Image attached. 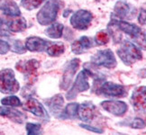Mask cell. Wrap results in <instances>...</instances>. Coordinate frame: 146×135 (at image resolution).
Wrapping results in <instances>:
<instances>
[{"label":"cell","instance_id":"20","mask_svg":"<svg viewBox=\"0 0 146 135\" xmlns=\"http://www.w3.org/2000/svg\"><path fill=\"white\" fill-rule=\"evenodd\" d=\"M7 28L12 32H20L27 28V22L24 17H19L7 22Z\"/></svg>","mask_w":146,"mask_h":135},{"label":"cell","instance_id":"24","mask_svg":"<svg viewBox=\"0 0 146 135\" xmlns=\"http://www.w3.org/2000/svg\"><path fill=\"white\" fill-rule=\"evenodd\" d=\"M65 50L64 44L62 42H50L48 48L46 49L45 52L48 53L49 56L52 57H58L61 55Z\"/></svg>","mask_w":146,"mask_h":135},{"label":"cell","instance_id":"31","mask_svg":"<svg viewBox=\"0 0 146 135\" xmlns=\"http://www.w3.org/2000/svg\"><path fill=\"white\" fill-rule=\"evenodd\" d=\"M10 50V45L7 42L0 40V54L5 55L7 54Z\"/></svg>","mask_w":146,"mask_h":135},{"label":"cell","instance_id":"5","mask_svg":"<svg viewBox=\"0 0 146 135\" xmlns=\"http://www.w3.org/2000/svg\"><path fill=\"white\" fill-rule=\"evenodd\" d=\"M89 77H90V72H89L88 69H84L82 71L78 73L72 87L66 94V98L68 100H72L80 93L85 92L87 90H88L89 87H90L88 83Z\"/></svg>","mask_w":146,"mask_h":135},{"label":"cell","instance_id":"33","mask_svg":"<svg viewBox=\"0 0 146 135\" xmlns=\"http://www.w3.org/2000/svg\"><path fill=\"white\" fill-rule=\"evenodd\" d=\"M145 18H146V13H145V10L143 9V10H141V12H140V14L138 15V22H139V24H142V25H144L145 22H146Z\"/></svg>","mask_w":146,"mask_h":135},{"label":"cell","instance_id":"18","mask_svg":"<svg viewBox=\"0 0 146 135\" xmlns=\"http://www.w3.org/2000/svg\"><path fill=\"white\" fill-rule=\"evenodd\" d=\"M0 115L7 117L17 123H23L26 120V115L24 113L11 107H0Z\"/></svg>","mask_w":146,"mask_h":135},{"label":"cell","instance_id":"26","mask_svg":"<svg viewBox=\"0 0 146 135\" xmlns=\"http://www.w3.org/2000/svg\"><path fill=\"white\" fill-rule=\"evenodd\" d=\"M1 104L3 105H5V106H12V107L22 105L21 100L17 97H15V95H11V97H4L1 100Z\"/></svg>","mask_w":146,"mask_h":135},{"label":"cell","instance_id":"11","mask_svg":"<svg viewBox=\"0 0 146 135\" xmlns=\"http://www.w3.org/2000/svg\"><path fill=\"white\" fill-rule=\"evenodd\" d=\"M23 107L25 111L32 113L33 114H35L38 117L44 118V119H50L48 115V113L43 107V105L39 102V101L32 97H27L25 103L24 104Z\"/></svg>","mask_w":146,"mask_h":135},{"label":"cell","instance_id":"3","mask_svg":"<svg viewBox=\"0 0 146 135\" xmlns=\"http://www.w3.org/2000/svg\"><path fill=\"white\" fill-rule=\"evenodd\" d=\"M117 55L126 66H130L143 59V54L135 44L130 41H123L120 48L116 50Z\"/></svg>","mask_w":146,"mask_h":135},{"label":"cell","instance_id":"29","mask_svg":"<svg viewBox=\"0 0 146 135\" xmlns=\"http://www.w3.org/2000/svg\"><path fill=\"white\" fill-rule=\"evenodd\" d=\"M10 48L12 50V52H14L15 53H19V54H23L26 52L25 47L23 45L22 42L19 40L14 41V42L12 44V47H10Z\"/></svg>","mask_w":146,"mask_h":135},{"label":"cell","instance_id":"32","mask_svg":"<svg viewBox=\"0 0 146 135\" xmlns=\"http://www.w3.org/2000/svg\"><path fill=\"white\" fill-rule=\"evenodd\" d=\"M80 127H82L83 129H86L88 131H90L93 132H96V133H103L104 131L102 129H99L98 127H93V126H89L88 124H85V123H80Z\"/></svg>","mask_w":146,"mask_h":135},{"label":"cell","instance_id":"12","mask_svg":"<svg viewBox=\"0 0 146 135\" xmlns=\"http://www.w3.org/2000/svg\"><path fill=\"white\" fill-rule=\"evenodd\" d=\"M131 103L133 106V109L139 112V113H145V105H146V99H145V87H139L133 91L132 97H131Z\"/></svg>","mask_w":146,"mask_h":135},{"label":"cell","instance_id":"23","mask_svg":"<svg viewBox=\"0 0 146 135\" xmlns=\"http://www.w3.org/2000/svg\"><path fill=\"white\" fill-rule=\"evenodd\" d=\"M114 12L115 14L121 18H126L127 16L130 15L131 9L129 5L123 1H118L114 7Z\"/></svg>","mask_w":146,"mask_h":135},{"label":"cell","instance_id":"1","mask_svg":"<svg viewBox=\"0 0 146 135\" xmlns=\"http://www.w3.org/2000/svg\"><path fill=\"white\" fill-rule=\"evenodd\" d=\"M61 5L60 0H48L37 13V22L41 25H48L54 22Z\"/></svg>","mask_w":146,"mask_h":135},{"label":"cell","instance_id":"35","mask_svg":"<svg viewBox=\"0 0 146 135\" xmlns=\"http://www.w3.org/2000/svg\"><path fill=\"white\" fill-rule=\"evenodd\" d=\"M65 12H66V13H65V14H64L63 15H64V16H65V17H66V16H67V15H68L69 13H70V12H71V11H70V10H66V11H65Z\"/></svg>","mask_w":146,"mask_h":135},{"label":"cell","instance_id":"8","mask_svg":"<svg viewBox=\"0 0 146 135\" xmlns=\"http://www.w3.org/2000/svg\"><path fill=\"white\" fill-rule=\"evenodd\" d=\"M93 15L88 10L80 9L75 12L70 17V24L77 30H86L90 25Z\"/></svg>","mask_w":146,"mask_h":135},{"label":"cell","instance_id":"4","mask_svg":"<svg viewBox=\"0 0 146 135\" xmlns=\"http://www.w3.org/2000/svg\"><path fill=\"white\" fill-rule=\"evenodd\" d=\"M20 85L11 69L0 70V92L4 94H15L19 91Z\"/></svg>","mask_w":146,"mask_h":135},{"label":"cell","instance_id":"28","mask_svg":"<svg viewBox=\"0 0 146 135\" xmlns=\"http://www.w3.org/2000/svg\"><path fill=\"white\" fill-rule=\"evenodd\" d=\"M26 132L28 135H32V134H42V128L41 124H38V123H32V122H28L26 123Z\"/></svg>","mask_w":146,"mask_h":135},{"label":"cell","instance_id":"10","mask_svg":"<svg viewBox=\"0 0 146 135\" xmlns=\"http://www.w3.org/2000/svg\"><path fill=\"white\" fill-rule=\"evenodd\" d=\"M101 107L115 116H123L128 110V105L123 101L106 100L100 104Z\"/></svg>","mask_w":146,"mask_h":135},{"label":"cell","instance_id":"6","mask_svg":"<svg viewBox=\"0 0 146 135\" xmlns=\"http://www.w3.org/2000/svg\"><path fill=\"white\" fill-rule=\"evenodd\" d=\"M91 63L95 66L105 67L106 69H114L116 67V60L110 49L98 50L91 57Z\"/></svg>","mask_w":146,"mask_h":135},{"label":"cell","instance_id":"16","mask_svg":"<svg viewBox=\"0 0 146 135\" xmlns=\"http://www.w3.org/2000/svg\"><path fill=\"white\" fill-rule=\"evenodd\" d=\"M16 69L23 72L25 76H33L37 71L38 68L40 67V63L37 60H29L25 62H18L15 65Z\"/></svg>","mask_w":146,"mask_h":135},{"label":"cell","instance_id":"22","mask_svg":"<svg viewBox=\"0 0 146 135\" xmlns=\"http://www.w3.org/2000/svg\"><path fill=\"white\" fill-rule=\"evenodd\" d=\"M63 24H59V22H54L45 30V34L52 39H59L63 34Z\"/></svg>","mask_w":146,"mask_h":135},{"label":"cell","instance_id":"25","mask_svg":"<svg viewBox=\"0 0 146 135\" xmlns=\"http://www.w3.org/2000/svg\"><path fill=\"white\" fill-rule=\"evenodd\" d=\"M45 0H21V5L26 10H33L39 7Z\"/></svg>","mask_w":146,"mask_h":135},{"label":"cell","instance_id":"19","mask_svg":"<svg viewBox=\"0 0 146 135\" xmlns=\"http://www.w3.org/2000/svg\"><path fill=\"white\" fill-rule=\"evenodd\" d=\"M0 10L2 13L10 17H18L21 15L20 8L16 3H15L12 0H7L1 5H0Z\"/></svg>","mask_w":146,"mask_h":135},{"label":"cell","instance_id":"34","mask_svg":"<svg viewBox=\"0 0 146 135\" xmlns=\"http://www.w3.org/2000/svg\"><path fill=\"white\" fill-rule=\"evenodd\" d=\"M4 22L3 20L0 18V35H2V36H7L8 35V33L7 31H5L4 30Z\"/></svg>","mask_w":146,"mask_h":135},{"label":"cell","instance_id":"27","mask_svg":"<svg viewBox=\"0 0 146 135\" xmlns=\"http://www.w3.org/2000/svg\"><path fill=\"white\" fill-rule=\"evenodd\" d=\"M109 41V33L106 31H100L98 32L94 38V42L98 45H105Z\"/></svg>","mask_w":146,"mask_h":135},{"label":"cell","instance_id":"14","mask_svg":"<svg viewBox=\"0 0 146 135\" xmlns=\"http://www.w3.org/2000/svg\"><path fill=\"white\" fill-rule=\"evenodd\" d=\"M96 106L91 102H85L81 105H78L77 116L83 122H90L96 115Z\"/></svg>","mask_w":146,"mask_h":135},{"label":"cell","instance_id":"21","mask_svg":"<svg viewBox=\"0 0 146 135\" xmlns=\"http://www.w3.org/2000/svg\"><path fill=\"white\" fill-rule=\"evenodd\" d=\"M78 104L77 103H70L67 105L62 112L60 113V114L57 116L60 119H75L78 115Z\"/></svg>","mask_w":146,"mask_h":135},{"label":"cell","instance_id":"30","mask_svg":"<svg viewBox=\"0 0 146 135\" xmlns=\"http://www.w3.org/2000/svg\"><path fill=\"white\" fill-rule=\"evenodd\" d=\"M130 126L134 129H143L145 127V122L141 118H134L130 123Z\"/></svg>","mask_w":146,"mask_h":135},{"label":"cell","instance_id":"2","mask_svg":"<svg viewBox=\"0 0 146 135\" xmlns=\"http://www.w3.org/2000/svg\"><path fill=\"white\" fill-rule=\"evenodd\" d=\"M108 24L115 26L118 31L126 33V34L131 36L133 39H135L136 42L140 44V46L142 47V45H143V50L145 49L144 33H143L142 29L136 24H131V22H128L123 20H118L115 18H112Z\"/></svg>","mask_w":146,"mask_h":135},{"label":"cell","instance_id":"17","mask_svg":"<svg viewBox=\"0 0 146 135\" xmlns=\"http://www.w3.org/2000/svg\"><path fill=\"white\" fill-rule=\"evenodd\" d=\"M45 104L47 105L50 112L52 114L58 116L59 114L62 110V106L64 104V99L61 95L58 94L55 95L54 97L49 98L48 100H45Z\"/></svg>","mask_w":146,"mask_h":135},{"label":"cell","instance_id":"7","mask_svg":"<svg viewBox=\"0 0 146 135\" xmlns=\"http://www.w3.org/2000/svg\"><path fill=\"white\" fill-rule=\"evenodd\" d=\"M97 94L103 95L106 97H123L127 95L125 87L113 82H103L97 88Z\"/></svg>","mask_w":146,"mask_h":135},{"label":"cell","instance_id":"9","mask_svg":"<svg viewBox=\"0 0 146 135\" xmlns=\"http://www.w3.org/2000/svg\"><path fill=\"white\" fill-rule=\"evenodd\" d=\"M80 59L75 58V59H72L70 61H69V62L65 65L62 78H61V81L60 84V89L67 90L69 88L70 85L71 84V81L73 79V77L76 74L78 67H80Z\"/></svg>","mask_w":146,"mask_h":135},{"label":"cell","instance_id":"13","mask_svg":"<svg viewBox=\"0 0 146 135\" xmlns=\"http://www.w3.org/2000/svg\"><path fill=\"white\" fill-rule=\"evenodd\" d=\"M50 42H48L41 37L31 36L26 39L25 49L32 52H45L46 49L50 45Z\"/></svg>","mask_w":146,"mask_h":135},{"label":"cell","instance_id":"15","mask_svg":"<svg viewBox=\"0 0 146 135\" xmlns=\"http://www.w3.org/2000/svg\"><path fill=\"white\" fill-rule=\"evenodd\" d=\"M93 46V41L88 36H82L71 44V50L75 54H81Z\"/></svg>","mask_w":146,"mask_h":135}]
</instances>
